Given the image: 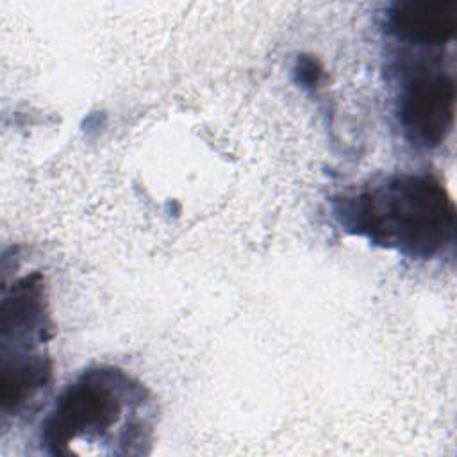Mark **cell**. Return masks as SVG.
I'll return each mask as SVG.
<instances>
[{"label":"cell","mask_w":457,"mask_h":457,"mask_svg":"<svg viewBox=\"0 0 457 457\" xmlns=\"http://www.w3.org/2000/svg\"><path fill=\"white\" fill-rule=\"evenodd\" d=\"M0 398L7 412L21 409L46 387L52 362L41 346L50 337L43 275L34 271L4 289L0 305Z\"/></svg>","instance_id":"3"},{"label":"cell","mask_w":457,"mask_h":457,"mask_svg":"<svg viewBox=\"0 0 457 457\" xmlns=\"http://www.w3.org/2000/svg\"><path fill=\"white\" fill-rule=\"evenodd\" d=\"M387 32L409 45L441 46L452 41L457 27L453 2L402 0L387 7Z\"/></svg>","instance_id":"5"},{"label":"cell","mask_w":457,"mask_h":457,"mask_svg":"<svg viewBox=\"0 0 457 457\" xmlns=\"http://www.w3.org/2000/svg\"><path fill=\"white\" fill-rule=\"evenodd\" d=\"M339 227L412 259L445 253L455 239V205L428 173H396L332 200Z\"/></svg>","instance_id":"1"},{"label":"cell","mask_w":457,"mask_h":457,"mask_svg":"<svg viewBox=\"0 0 457 457\" xmlns=\"http://www.w3.org/2000/svg\"><path fill=\"white\" fill-rule=\"evenodd\" d=\"M295 79L302 87H314L321 79V64L311 55H302L295 64Z\"/></svg>","instance_id":"6"},{"label":"cell","mask_w":457,"mask_h":457,"mask_svg":"<svg viewBox=\"0 0 457 457\" xmlns=\"http://www.w3.org/2000/svg\"><path fill=\"white\" fill-rule=\"evenodd\" d=\"M146 391L112 366L89 368L70 382L41 425V441L52 455L80 453V446L132 445L145 439ZM102 452V448H100Z\"/></svg>","instance_id":"2"},{"label":"cell","mask_w":457,"mask_h":457,"mask_svg":"<svg viewBox=\"0 0 457 457\" xmlns=\"http://www.w3.org/2000/svg\"><path fill=\"white\" fill-rule=\"evenodd\" d=\"M455 82L450 73L425 62L411 66L402 79L398 121L405 139L418 148L439 146L453 127Z\"/></svg>","instance_id":"4"}]
</instances>
